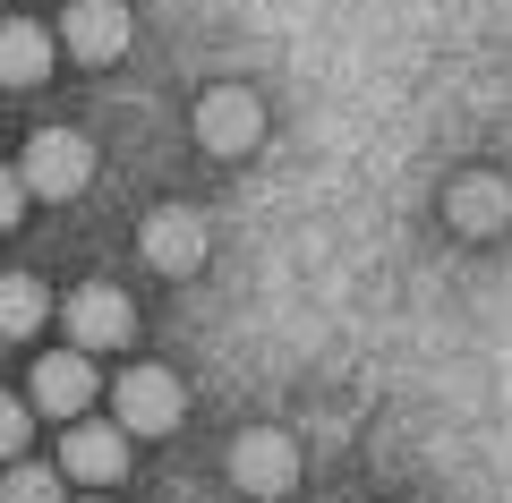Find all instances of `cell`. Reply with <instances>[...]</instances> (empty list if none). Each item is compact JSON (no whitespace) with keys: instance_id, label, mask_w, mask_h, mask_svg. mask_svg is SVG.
<instances>
[{"instance_id":"13","label":"cell","mask_w":512,"mask_h":503,"mask_svg":"<svg viewBox=\"0 0 512 503\" xmlns=\"http://www.w3.org/2000/svg\"><path fill=\"white\" fill-rule=\"evenodd\" d=\"M0 503H60V478L43 461H9V478H0Z\"/></svg>"},{"instance_id":"12","label":"cell","mask_w":512,"mask_h":503,"mask_svg":"<svg viewBox=\"0 0 512 503\" xmlns=\"http://www.w3.org/2000/svg\"><path fill=\"white\" fill-rule=\"evenodd\" d=\"M43 316H52V290H43L35 273H0V342L43 333Z\"/></svg>"},{"instance_id":"3","label":"cell","mask_w":512,"mask_h":503,"mask_svg":"<svg viewBox=\"0 0 512 503\" xmlns=\"http://www.w3.org/2000/svg\"><path fill=\"white\" fill-rule=\"evenodd\" d=\"M231 486H239V495H256V503H282L299 486V444L282 427H248L231 444Z\"/></svg>"},{"instance_id":"2","label":"cell","mask_w":512,"mask_h":503,"mask_svg":"<svg viewBox=\"0 0 512 503\" xmlns=\"http://www.w3.org/2000/svg\"><path fill=\"white\" fill-rule=\"evenodd\" d=\"M180 410H188V393H180L171 367H128V376L111 384V427L120 435H171Z\"/></svg>"},{"instance_id":"6","label":"cell","mask_w":512,"mask_h":503,"mask_svg":"<svg viewBox=\"0 0 512 503\" xmlns=\"http://www.w3.org/2000/svg\"><path fill=\"white\" fill-rule=\"evenodd\" d=\"M128 333H137V307H128V290L86 282V290L69 299V342H77V359H86V350H120Z\"/></svg>"},{"instance_id":"14","label":"cell","mask_w":512,"mask_h":503,"mask_svg":"<svg viewBox=\"0 0 512 503\" xmlns=\"http://www.w3.org/2000/svg\"><path fill=\"white\" fill-rule=\"evenodd\" d=\"M26 427H35V410L0 393V461H18V452H26Z\"/></svg>"},{"instance_id":"1","label":"cell","mask_w":512,"mask_h":503,"mask_svg":"<svg viewBox=\"0 0 512 503\" xmlns=\"http://www.w3.org/2000/svg\"><path fill=\"white\" fill-rule=\"evenodd\" d=\"M86 180H94V145L77 137V128H43L35 145H26V162H18V188L26 197H86Z\"/></svg>"},{"instance_id":"4","label":"cell","mask_w":512,"mask_h":503,"mask_svg":"<svg viewBox=\"0 0 512 503\" xmlns=\"http://www.w3.org/2000/svg\"><path fill=\"white\" fill-rule=\"evenodd\" d=\"M197 137H205V154H256V137H265V103H256L248 86H214L197 103Z\"/></svg>"},{"instance_id":"11","label":"cell","mask_w":512,"mask_h":503,"mask_svg":"<svg viewBox=\"0 0 512 503\" xmlns=\"http://www.w3.org/2000/svg\"><path fill=\"white\" fill-rule=\"evenodd\" d=\"M444 222H453V231H470V239H495V231H504V180H453Z\"/></svg>"},{"instance_id":"9","label":"cell","mask_w":512,"mask_h":503,"mask_svg":"<svg viewBox=\"0 0 512 503\" xmlns=\"http://www.w3.org/2000/svg\"><path fill=\"white\" fill-rule=\"evenodd\" d=\"M86 401H94V367L77 359V350L35 359V410H52V418H86Z\"/></svg>"},{"instance_id":"7","label":"cell","mask_w":512,"mask_h":503,"mask_svg":"<svg viewBox=\"0 0 512 503\" xmlns=\"http://www.w3.org/2000/svg\"><path fill=\"white\" fill-rule=\"evenodd\" d=\"M60 43H69L77 60H120L128 52V9L120 0H69V18H60Z\"/></svg>"},{"instance_id":"8","label":"cell","mask_w":512,"mask_h":503,"mask_svg":"<svg viewBox=\"0 0 512 503\" xmlns=\"http://www.w3.org/2000/svg\"><path fill=\"white\" fill-rule=\"evenodd\" d=\"M60 469H69V478H86V486H120L128 435H120V427H69V435H60Z\"/></svg>"},{"instance_id":"5","label":"cell","mask_w":512,"mask_h":503,"mask_svg":"<svg viewBox=\"0 0 512 503\" xmlns=\"http://www.w3.org/2000/svg\"><path fill=\"white\" fill-rule=\"evenodd\" d=\"M137 248H146L154 273H197L214 239H205V214H188V205H154L146 231H137Z\"/></svg>"},{"instance_id":"15","label":"cell","mask_w":512,"mask_h":503,"mask_svg":"<svg viewBox=\"0 0 512 503\" xmlns=\"http://www.w3.org/2000/svg\"><path fill=\"white\" fill-rule=\"evenodd\" d=\"M18 214H26V188H18V171H0V231H18Z\"/></svg>"},{"instance_id":"10","label":"cell","mask_w":512,"mask_h":503,"mask_svg":"<svg viewBox=\"0 0 512 503\" xmlns=\"http://www.w3.org/2000/svg\"><path fill=\"white\" fill-rule=\"evenodd\" d=\"M52 77V35L26 18H0V86H43Z\"/></svg>"}]
</instances>
